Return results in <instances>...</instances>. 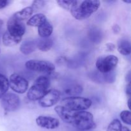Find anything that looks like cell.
I'll list each match as a JSON object with an SVG mask.
<instances>
[{
  "label": "cell",
  "instance_id": "6da1fadb",
  "mask_svg": "<svg viewBox=\"0 0 131 131\" xmlns=\"http://www.w3.org/2000/svg\"><path fill=\"white\" fill-rule=\"evenodd\" d=\"M54 110L63 121L78 130H89L95 128L93 115L88 111H73L61 105L56 106Z\"/></svg>",
  "mask_w": 131,
  "mask_h": 131
},
{
  "label": "cell",
  "instance_id": "7a4b0ae2",
  "mask_svg": "<svg viewBox=\"0 0 131 131\" xmlns=\"http://www.w3.org/2000/svg\"><path fill=\"white\" fill-rule=\"evenodd\" d=\"M100 6L101 2L97 0L76 1L70 12L73 17L77 20H82L88 19L93 13L96 12Z\"/></svg>",
  "mask_w": 131,
  "mask_h": 131
},
{
  "label": "cell",
  "instance_id": "3957f363",
  "mask_svg": "<svg viewBox=\"0 0 131 131\" xmlns=\"http://www.w3.org/2000/svg\"><path fill=\"white\" fill-rule=\"evenodd\" d=\"M49 78L45 75L39 76L27 93L28 99L30 101H39L49 90Z\"/></svg>",
  "mask_w": 131,
  "mask_h": 131
},
{
  "label": "cell",
  "instance_id": "277c9868",
  "mask_svg": "<svg viewBox=\"0 0 131 131\" xmlns=\"http://www.w3.org/2000/svg\"><path fill=\"white\" fill-rule=\"evenodd\" d=\"M62 105L73 111H85L91 107L92 101L90 99L81 97H67L61 101Z\"/></svg>",
  "mask_w": 131,
  "mask_h": 131
},
{
  "label": "cell",
  "instance_id": "5b68a950",
  "mask_svg": "<svg viewBox=\"0 0 131 131\" xmlns=\"http://www.w3.org/2000/svg\"><path fill=\"white\" fill-rule=\"evenodd\" d=\"M118 58L115 55L100 56L96 61V67L101 74L111 72L117 66Z\"/></svg>",
  "mask_w": 131,
  "mask_h": 131
},
{
  "label": "cell",
  "instance_id": "8992f818",
  "mask_svg": "<svg viewBox=\"0 0 131 131\" xmlns=\"http://www.w3.org/2000/svg\"><path fill=\"white\" fill-rule=\"evenodd\" d=\"M25 66L27 69L32 71L48 74H52L55 70V66L53 63L44 60H28L26 62Z\"/></svg>",
  "mask_w": 131,
  "mask_h": 131
},
{
  "label": "cell",
  "instance_id": "52a82bcc",
  "mask_svg": "<svg viewBox=\"0 0 131 131\" xmlns=\"http://www.w3.org/2000/svg\"><path fill=\"white\" fill-rule=\"evenodd\" d=\"M9 86L14 92L19 94L25 93L28 88V82L24 78L17 74H12L9 78Z\"/></svg>",
  "mask_w": 131,
  "mask_h": 131
},
{
  "label": "cell",
  "instance_id": "ba28073f",
  "mask_svg": "<svg viewBox=\"0 0 131 131\" xmlns=\"http://www.w3.org/2000/svg\"><path fill=\"white\" fill-rule=\"evenodd\" d=\"M6 26L8 33L14 37L23 38L26 32V26L24 23L13 15L8 20Z\"/></svg>",
  "mask_w": 131,
  "mask_h": 131
},
{
  "label": "cell",
  "instance_id": "9c48e42d",
  "mask_svg": "<svg viewBox=\"0 0 131 131\" xmlns=\"http://www.w3.org/2000/svg\"><path fill=\"white\" fill-rule=\"evenodd\" d=\"M20 99L12 93H6L1 97V106L8 112L14 111L20 106Z\"/></svg>",
  "mask_w": 131,
  "mask_h": 131
},
{
  "label": "cell",
  "instance_id": "30bf717a",
  "mask_svg": "<svg viewBox=\"0 0 131 131\" xmlns=\"http://www.w3.org/2000/svg\"><path fill=\"white\" fill-rule=\"evenodd\" d=\"M61 93L55 89L49 90L42 99L38 101V104L43 107H49L56 104L60 99Z\"/></svg>",
  "mask_w": 131,
  "mask_h": 131
},
{
  "label": "cell",
  "instance_id": "8fae6325",
  "mask_svg": "<svg viewBox=\"0 0 131 131\" xmlns=\"http://www.w3.org/2000/svg\"><path fill=\"white\" fill-rule=\"evenodd\" d=\"M37 125L46 129H55L60 126V121L48 116H39L36 119Z\"/></svg>",
  "mask_w": 131,
  "mask_h": 131
},
{
  "label": "cell",
  "instance_id": "7c38bea8",
  "mask_svg": "<svg viewBox=\"0 0 131 131\" xmlns=\"http://www.w3.org/2000/svg\"><path fill=\"white\" fill-rule=\"evenodd\" d=\"M53 31V26L49 20H47L38 27V34L41 38H49Z\"/></svg>",
  "mask_w": 131,
  "mask_h": 131
},
{
  "label": "cell",
  "instance_id": "4fadbf2b",
  "mask_svg": "<svg viewBox=\"0 0 131 131\" xmlns=\"http://www.w3.org/2000/svg\"><path fill=\"white\" fill-rule=\"evenodd\" d=\"M37 48V41L34 40H27L21 44L20 51L24 54L28 55L34 52Z\"/></svg>",
  "mask_w": 131,
  "mask_h": 131
},
{
  "label": "cell",
  "instance_id": "5bb4252c",
  "mask_svg": "<svg viewBox=\"0 0 131 131\" xmlns=\"http://www.w3.org/2000/svg\"><path fill=\"white\" fill-rule=\"evenodd\" d=\"M47 17L43 14H37L31 17L27 21V24L31 27H38L42 25L46 20Z\"/></svg>",
  "mask_w": 131,
  "mask_h": 131
},
{
  "label": "cell",
  "instance_id": "9a60e30c",
  "mask_svg": "<svg viewBox=\"0 0 131 131\" xmlns=\"http://www.w3.org/2000/svg\"><path fill=\"white\" fill-rule=\"evenodd\" d=\"M53 41L51 38H41L37 41V47L43 52H47L52 48Z\"/></svg>",
  "mask_w": 131,
  "mask_h": 131
},
{
  "label": "cell",
  "instance_id": "2e32d148",
  "mask_svg": "<svg viewBox=\"0 0 131 131\" xmlns=\"http://www.w3.org/2000/svg\"><path fill=\"white\" fill-rule=\"evenodd\" d=\"M117 49L121 54L127 56L130 53V43L125 38H122L118 42Z\"/></svg>",
  "mask_w": 131,
  "mask_h": 131
},
{
  "label": "cell",
  "instance_id": "e0dca14e",
  "mask_svg": "<svg viewBox=\"0 0 131 131\" xmlns=\"http://www.w3.org/2000/svg\"><path fill=\"white\" fill-rule=\"evenodd\" d=\"M22 38L15 37L11 35L7 31L5 32L3 36V43L6 47H12L18 44L21 41Z\"/></svg>",
  "mask_w": 131,
  "mask_h": 131
},
{
  "label": "cell",
  "instance_id": "ac0fdd59",
  "mask_svg": "<svg viewBox=\"0 0 131 131\" xmlns=\"http://www.w3.org/2000/svg\"><path fill=\"white\" fill-rule=\"evenodd\" d=\"M33 13V10L31 6H28V7L24 8L23 9L20 10V11H18L15 12L13 15V16L15 17L16 19H19V20H26V19L30 18L31 15Z\"/></svg>",
  "mask_w": 131,
  "mask_h": 131
},
{
  "label": "cell",
  "instance_id": "d6986e66",
  "mask_svg": "<svg viewBox=\"0 0 131 131\" xmlns=\"http://www.w3.org/2000/svg\"><path fill=\"white\" fill-rule=\"evenodd\" d=\"M83 90V87L81 86L75 84V85H72L69 88H66L64 90L63 93L64 94L67 95H70V97H74L76 95L81 93Z\"/></svg>",
  "mask_w": 131,
  "mask_h": 131
},
{
  "label": "cell",
  "instance_id": "ffe728a7",
  "mask_svg": "<svg viewBox=\"0 0 131 131\" xmlns=\"http://www.w3.org/2000/svg\"><path fill=\"white\" fill-rule=\"evenodd\" d=\"M9 88L8 79L3 74H0V98L6 93Z\"/></svg>",
  "mask_w": 131,
  "mask_h": 131
},
{
  "label": "cell",
  "instance_id": "44dd1931",
  "mask_svg": "<svg viewBox=\"0 0 131 131\" xmlns=\"http://www.w3.org/2000/svg\"><path fill=\"white\" fill-rule=\"evenodd\" d=\"M57 3L60 7L62 8L65 9V10H69L70 11L74 5L75 4L76 1H72V0H69V1H65V0H58Z\"/></svg>",
  "mask_w": 131,
  "mask_h": 131
},
{
  "label": "cell",
  "instance_id": "7402d4cb",
  "mask_svg": "<svg viewBox=\"0 0 131 131\" xmlns=\"http://www.w3.org/2000/svg\"><path fill=\"white\" fill-rule=\"evenodd\" d=\"M122 127V125L120 120L118 119H115L109 124L107 131H121Z\"/></svg>",
  "mask_w": 131,
  "mask_h": 131
},
{
  "label": "cell",
  "instance_id": "603a6c76",
  "mask_svg": "<svg viewBox=\"0 0 131 131\" xmlns=\"http://www.w3.org/2000/svg\"><path fill=\"white\" fill-rule=\"evenodd\" d=\"M120 118L122 121L124 122L125 124L130 125L131 124V115L130 111L128 110H124L121 112L120 115Z\"/></svg>",
  "mask_w": 131,
  "mask_h": 131
},
{
  "label": "cell",
  "instance_id": "cb8c5ba5",
  "mask_svg": "<svg viewBox=\"0 0 131 131\" xmlns=\"http://www.w3.org/2000/svg\"><path fill=\"white\" fill-rule=\"evenodd\" d=\"M45 3H46V1H34L32 3L31 7L33 8V12L37 11V10L42 8L44 6Z\"/></svg>",
  "mask_w": 131,
  "mask_h": 131
},
{
  "label": "cell",
  "instance_id": "d4e9b609",
  "mask_svg": "<svg viewBox=\"0 0 131 131\" xmlns=\"http://www.w3.org/2000/svg\"><path fill=\"white\" fill-rule=\"evenodd\" d=\"M116 49V46L113 43H107L106 44V49L108 52H113Z\"/></svg>",
  "mask_w": 131,
  "mask_h": 131
},
{
  "label": "cell",
  "instance_id": "484cf974",
  "mask_svg": "<svg viewBox=\"0 0 131 131\" xmlns=\"http://www.w3.org/2000/svg\"><path fill=\"white\" fill-rule=\"evenodd\" d=\"M11 1L8 0H0V10L5 8V7L9 5Z\"/></svg>",
  "mask_w": 131,
  "mask_h": 131
},
{
  "label": "cell",
  "instance_id": "4316f807",
  "mask_svg": "<svg viewBox=\"0 0 131 131\" xmlns=\"http://www.w3.org/2000/svg\"><path fill=\"white\" fill-rule=\"evenodd\" d=\"M112 30L115 34H118V33H119L120 32L121 28H120V27L119 26L118 24H115V25L112 27Z\"/></svg>",
  "mask_w": 131,
  "mask_h": 131
},
{
  "label": "cell",
  "instance_id": "83f0119b",
  "mask_svg": "<svg viewBox=\"0 0 131 131\" xmlns=\"http://www.w3.org/2000/svg\"><path fill=\"white\" fill-rule=\"evenodd\" d=\"M125 92H126L127 94L128 95H130L131 93V89H130V83H128L127 85L126 86V88H125Z\"/></svg>",
  "mask_w": 131,
  "mask_h": 131
},
{
  "label": "cell",
  "instance_id": "f1b7e54d",
  "mask_svg": "<svg viewBox=\"0 0 131 131\" xmlns=\"http://www.w3.org/2000/svg\"><path fill=\"white\" fill-rule=\"evenodd\" d=\"M126 80L127 81L128 83H130V71H129V72H128V74H127V75H126Z\"/></svg>",
  "mask_w": 131,
  "mask_h": 131
},
{
  "label": "cell",
  "instance_id": "f546056e",
  "mask_svg": "<svg viewBox=\"0 0 131 131\" xmlns=\"http://www.w3.org/2000/svg\"><path fill=\"white\" fill-rule=\"evenodd\" d=\"M121 131H130V129H129L128 127H122Z\"/></svg>",
  "mask_w": 131,
  "mask_h": 131
},
{
  "label": "cell",
  "instance_id": "4dcf8cb0",
  "mask_svg": "<svg viewBox=\"0 0 131 131\" xmlns=\"http://www.w3.org/2000/svg\"><path fill=\"white\" fill-rule=\"evenodd\" d=\"M3 20H2V19H0V29H1V28H2L3 25Z\"/></svg>",
  "mask_w": 131,
  "mask_h": 131
},
{
  "label": "cell",
  "instance_id": "1f68e13d",
  "mask_svg": "<svg viewBox=\"0 0 131 131\" xmlns=\"http://www.w3.org/2000/svg\"><path fill=\"white\" fill-rule=\"evenodd\" d=\"M130 99L129 98V100H128L127 102V104H128V107H129V109H130Z\"/></svg>",
  "mask_w": 131,
  "mask_h": 131
},
{
  "label": "cell",
  "instance_id": "d6a6232c",
  "mask_svg": "<svg viewBox=\"0 0 131 131\" xmlns=\"http://www.w3.org/2000/svg\"><path fill=\"white\" fill-rule=\"evenodd\" d=\"M125 3H131V0H129V1H123Z\"/></svg>",
  "mask_w": 131,
  "mask_h": 131
},
{
  "label": "cell",
  "instance_id": "836d02e7",
  "mask_svg": "<svg viewBox=\"0 0 131 131\" xmlns=\"http://www.w3.org/2000/svg\"><path fill=\"white\" fill-rule=\"evenodd\" d=\"M0 52H1V49H0Z\"/></svg>",
  "mask_w": 131,
  "mask_h": 131
}]
</instances>
